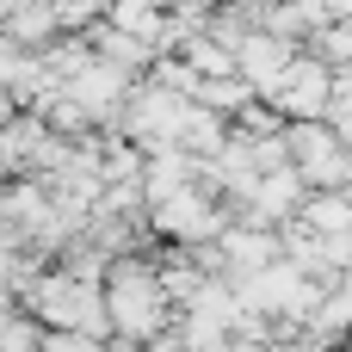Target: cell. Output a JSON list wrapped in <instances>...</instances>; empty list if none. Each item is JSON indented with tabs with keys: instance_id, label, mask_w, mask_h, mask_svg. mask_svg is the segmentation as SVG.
<instances>
[{
	"instance_id": "6da1fadb",
	"label": "cell",
	"mask_w": 352,
	"mask_h": 352,
	"mask_svg": "<svg viewBox=\"0 0 352 352\" xmlns=\"http://www.w3.org/2000/svg\"><path fill=\"white\" fill-rule=\"evenodd\" d=\"M105 309H111V328L130 334V340H155L161 346V328H167V297H161V278L155 266L142 260H118L111 278H105Z\"/></svg>"
},
{
	"instance_id": "7a4b0ae2",
	"label": "cell",
	"mask_w": 352,
	"mask_h": 352,
	"mask_svg": "<svg viewBox=\"0 0 352 352\" xmlns=\"http://www.w3.org/2000/svg\"><path fill=\"white\" fill-rule=\"evenodd\" d=\"M25 309L50 328V334H87L99 340L105 328V309H99V291L74 272H50V278H31L25 285Z\"/></svg>"
},
{
	"instance_id": "3957f363",
	"label": "cell",
	"mask_w": 352,
	"mask_h": 352,
	"mask_svg": "<svg viewBox=\"0 0 352 352\" xmlns=\"http://www.w3.org/2000/svg\"><path fill=\"white\" fill-rule=\"evenodd\" d=\"M266 105H272L278 118H291V124H316V118L334 105V68L291 56V68L266 87Z\"/></svg>"
},
{
	"instance_id": "277c9868",
	"label": "cell",
	"mask_w": 352,
	"mask_h": 352,
	"mask_svg": "<svg viewBox=\"0 0 352 352\" xmlns=\"http://www.w3.org/2000/svg\"><path fill=\"white\" fill-rule=\"evenodd\" d=\"M155 229L173 235V241H204V235L223 229V210H210V198L198 186H186L173 198H155Z\"/></svg>"
},
{
	"instance_id": "5b68a950",
	"label": "cell",
	"mask_w": 352,
	"mask_h": 352,
	"mask_svg": "<svg viewBox=\"0 0 352 352\" xmlns=\"http://www.w3.org/2000/svg\"><path fill=\"white\" fill-rule=\"evenodd\" d=\"M235 68H241V80H248V87H272V80L291 68V43H285V37H272V31H254V37H241V43H235Z\"/></svg>"
},
{
	"instance_id": "8992f818",
	"label": "cell",
	"mask_w": 352,
	"mask_h": 352,
	"mask_svg": "<svg viewBox=\"0 0 352 352\" xmlns=\"http://www.w3.org/2000/svg\"><path fill=\"white\" fill-rule=\"evenodd\" d=\"M297 217L309 223V235H316V241H340V235H352V204H346V192H316Z\"/></svg>"
},
{
	"instance_id": "52a82bcc",
	"label": "cell",
	"mask_w": 352,
	"mask_h": 352,
	"mask_svg": "<svg viewBox=\"0 0 352 352\" xmlns=\"http://www.w3.org/2000/svg\"><path fill=\"white\" fill-rule=\"evenodd\" d=\"M37 352H105L99 340H87V334H43Z\"/></svg>"
},
{
	"instance_id": "ba28073f",
	"label": "cell",
	"mask_w": 352,
	"mask_h": 352,
	"mask_svg": "<svg viewBox=\"0 0 352 352\" xmlns=\"http://www.w3.org/2000/svg\"><path fill=\"white\" fill-rule=\"evenodd\" d=\"M346 352H352V346H346Z\"/></svg>"
}]
</instances>
